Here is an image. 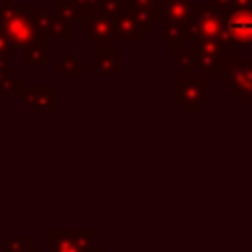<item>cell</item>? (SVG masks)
Returning a JSON list of instances; mask_svg holds the SVG:
<instances>
[{
    "label": "cell",
    "instance_id": "obj_23",
    "mask_svg": "<svg viewBox=\"0 0 252 252\" xmlns=\"http://www.w3.org/2000/svg\"><path fill=\"white\" fill-rule=\"evenodd\" d=\"M209 6L219 12H226V10L234 8V0H209Z\"/></svg>",
    "mask_w": 252,
    "mask_h": 252
},
{
    "label": "cell",
    "instance_id": "obj_4",
    "mask_svg": "<svg viewBox=\"0 0 252 252\" xmlns=\"http://www.w3.org/2000/svg\"><path fill=\"white\" fill-rule=\"evenodd\" d=\"M30 20L41 41L51 43L55 39H65V41L77 39V26L61 20L55 12L49 10L47 4H39V8L30 14Z\"/></svg>",
    "mask_w": 252,
    "mask_h": 252
},
{
    "label": "cell",
    "instance_id": "obj_16",
    "mask_svg": "<svg viewBox=\"0 0 252 252\" xmlns=\"http://www.w3.org/2000/svg\"><path fill=\"white\" fill-rule=\"evenodd\" d=\"M55 14L71 24H83V20L87 18L85 8L81 6L79 0H55Z\"/></svg>",
    "mask_w": 252,
    "mask_h": 252
},
{
    "label": "cell",
    "instance_id": "obj_6",
    "mask_svg": "<svg viewBox=\"0 0 252 252\" xmlns=\"http://www.w3.org/2000/svg\"><path fill=\"white\" fill-rule=\"evenodd\" d=\"M187 30H189V41L191 39H211V37H222V12L211 8V6H197L195 12L187 18Z\"/></svg>",
    "mask_w": 252,
    "mask_h": 252
},
{
    "label": "cell",
    "instance_id": "obj_24",
    "mask_svg": "<svg viewBox=\"0 0 252 252\" xmlns=\"http://www.w3.org/2000/svg\"><path fill=\"white\" fill-rule=\"evenodd\" d=\"M79 2H81V6L85 8V12H87V16H89V14H93V12H98L102 0H79Z\"/></svg>",
    "mask_w": 252,
    "mask_h": 252
},
{
    "label": "cell",
    "instance_id": "obj_11",
    "mask_svg": "<svg viewBox=\"0 0 252 252\" xmlns=\"http://www.w3.org/2000/svg\"><path fill=\"white\" fill-rule=\"evenodd\" d=\"M199 4L193 0H156V14L159 24L185 22Z\"/></svg>",
    "mask_w": 252,
    "mask_h": 252
},
{
    "label": "cell",
    "instance_id": "obj_3",
    "mask_svg": "<svg viewBox=\"0 0 252 252\" xmlns=\"http://www.w3.org/2000/svg\"><path fill=\"white\" fill-rule=\"evenodd\" d=\"M47 252H102L93 228H49Z\"/></svg>",
    "mask_w": 252,
    "mask_h": 252
},
{
    "label": "cell",
    "instance_id": "obj_14",
    "mask_svg": "<svg viewBox=\"0 0 252 252\" xmlns=\"http://www.w3.org/2000/svg\"><path fill=\"white\" fill-rule=\"evenodd\" d=\"M55 75L57 77H83L85 75V59L73 47H67L57 61Z\"/></svg>",
    "mask_w": 252,
    "mask_h": 252
},
{
    "label": "cell",
    "instance_id": "obj_17",
    "mask_svg": "<svg viewBox=\"0 0 252 252\" xmlns=\"http://www.w3.org/2000/svg\"><path fill=\"white\" fill-rule=\"evenodd\" d=\"M132 14V18H134V22H136V26L140 28V30H144V32H154L156 28H158V14H156V6H150V8H142V10H132L130 12Z\"/></svg>",
    "mask_w": 252,
    "mask_h": 252
},
{
    "label": "cell",
    "instance_id": "obj_27",
    "mask_svg": "<svg viewBox=\"0 0 252 252\" xmlns=\"http://www.w3.org/2000/svg\"><path fill=\"white\" fill-rule=\"evenodd\" d=\"M20 252H39V248H37L35 244H32L30 248H26V250H20Z\"/></svg>",
    "mask_w": 252,
    "mask_h": 252
},
{
    "label": "cell",
    "instance_id": "obj_10",
    "mask_svg": "<svg viewBox=\"0 0 252 252\" xmlns=\"http://www.w3.org/2000/svg\"><path fill=\"white\" fill-rule=\"evenodd\" d=\"M83 37L91 43H112V18L93 12L83 20Z\"/></svg>",
    "mask_w": 252,
    "mask_h": 252
},
{
    "label": "cell",
    "instance_id": "obj_8",
    "mask_svg": "<svg viewBox=\"0 0 252 252\" xmlns=\"http://www.w3.org/2000/svg\"><path fill=\"white\" fill-rule=\"evenodd\" d=\"M18 94L30 112H57L55 85H22Z\"/></svg>",
    "mask_w": 252,
    "mask_h": 252
},
{
    "label": "cell",
    "instance_id": "obj_26",
    "mask_svg": "<svg viewBox=\"0 0 252 252\" xmlns=\"http://www.w3.org/2000/svg\"><path fill=\"white\" fill-rule=\"evenodd\" d=\"M234 8H252V0H234Z\"/></svg>",
    "mask_w": 252,
    "mask_h": 252
},
{
    "label": "cell",
    "instance_id": "obj_13",
    "mask_svg": "<svg viewBox=\"0 0 252 252\" xmlns=\"http://www.w3.org/2000/svg\"><path fill=\"white\" fill-rule=\"evenodd\" d=\"M47 41H35L24 49H20V65L22 69H30V67H41L47 69L49 61H47Z\"/></svg>",
    "mask_w": 252,
    "mask_h": 252
},
{
    "label": "cell",
    "instance_id": "obj_9",
    "mask_svg": "<svg viewBox=\"0 0 252 252\" xmlns=\"http://www.w3.org/2000/svg\"><path fill=\"white\" fill-rule=\"evenodd\" d=\"M120 49L112 43H93V75L94 77H118L120 75Z\"/></svg>",
    "mask_w": 252,
    "mask_h": 252
},
{
    "label": "cell",
    "instance_id": "obj_20",
    "mask_svg": "<svg viewBox=\"0 0 252 252\" xmlns=\"http://www.w3.org/2000/svg\"><path fill=\"white\" fill-rule=\"evenodd\" d=\"M98 12H102V14L110 16V18H114V16H118L120 12H124V4H122V0H102Z\"/></svg>",
    "mask_w": 252,
    "mask_h": 252
},
{
    "label": "cell",
    "instance_id": "obj_2",
    "mask_svg": "<svg viewBox=\"0 0 252 252\" xmlns=\"http://www.w3.org/2000/svg\"><path fill=\"white\" fill-rule=\"evenodd\" d=\"M173 102L183 112H199L211 102V79L203 75H177L173 79Z\"/></svg>",
    "mask_w": 252,
    "mask_h": 252
},
{
    "label": "cell",
    "instance_id": "obj_18",
    "mask_svg": "<svg viewBox=\"0 0 252 252\" xmlns=\"http://www.w3.org/2000/svg\"><path fill=\"white\" fill-rule=\"evenodd\" d=\"M33 242L30 236H4L2 238V252H20L30 248Z\"/></svg>",
    "mask_w": 252,
    "mask_h": 252
},
{
    "label": "cell",
    "instance_id": "obj_5",
    "mask_svg": "<svg viewBox=\"0 0 252 252\" xmlns=\"http://www.w3.org/2000/svg\"><path fill=\"white\" fill-rule=\"evenodd\" d=\"M224 39L236 49L252 51V8H230L222 12Z\"/></svg>",
    "mask_w": 252,
    "mask_h": 252
},
{
    "label": "cell",
    "instance_id": "obj_19",
    "mask_svg": "<svg viewBox=\"0 0 252 252\" xmlns=\"http://www.w3.org/2000/svg\"><path fill=\"white\" fill-rule=\"evenodd\" d=\"M22 77L18 75H8L0 79V94H18L22 89Z\"/></svg>",
    "mask_w": 252,
    "mask_h": 252
},
{
    "label": "cell",
    "instance_id": "obj_22",
    "mask_svg": "<svg viewBox=\"0 0 252 252\" xmlns=\"http://www.w3.org/2000/svg\"><path fill=\"white\" fill-rule=\"evenodd\" d=\"M122 4H124L126 12H132V10H142V8L156 6V0H122Z\"/></svg>",
    "mask_w": 252,
    "mask_h": 252
},
{
    "label": "cell",
    "instance_id": "obj_1",
    "mask_svg": "<svg viewBox=\"0 0 252 252\" xmlns=\"http://www.w3.org/2000/svg\"><path fill=\"white\" fill-rule=\"evenodd\" d=\"M32 4H14V0L0 2V32L4 33L12 51L24 49L35 41H39L37 32L30 20Z\"/></svg>",
    "mask_w": 252,
    "mask_h": 252
},
{
    "label": "cell",
    "instance_id": "obj_12",
    "mask_svg": "<svg viewBox=\"0 0 252 252\" xmlns=\"http://www.w3.org/2000/svg\"><path fill=\"white\" fill-rule=\"evenodd\" d=\"M148 32L140 30L130 12H120L112 18V41H146Z\"/></svg>",
    "mask_w": 252,
    "mask_h": 252
},
{
    "label": "cell",
    "instance_id": "obj_7",
    "mask_svg": "<svg viewBox=\"0 0 252 252\" xmlns=\"http://www.w3.org/2000/svg\"><path fill=\"white\" fill-rule=\"evenodd\" d=\"M217 85L224 87L228 94L236 96L252 87V57H234L220 77L217 79Z\"/></svg>",
    "mask_w": 252,
    "mask_h": 252
},
{
    "label": "cell",
    "instance_id": "obj_21",
    "mask_svg": "<svg viewBox=\"0 0 252 252\" xmlns=\"http://www.w3.org/2000/svg\"><path fill=\"white\" fill-rule=\"evenodd\" d=\"M14 75V55L12 51H6L0 55V79Z\"/></svg>",
    "mask_w": 252,
    "mask_h": 252
},
{
    "label": "cell",
    "instance_id": "obj_15",
    "mask_svg": "<svg viewBox=\"0 0 252 252\" xmlns=\"http://www.w3.org/2000/svg\"><path fill=\"white\" fill-rule=\"evenodd\" d=\"M189 41V30H187V20L185 22H171L163 24V47L169 51L181 49Z\"/></svg>",
    "mask_w": 252,
    "mask_h": 252
},
{
    "label": "cell",
    "instance_id": "obj_25",
    "mask_svg": "<svg viewBox=\"0 0 252 252\" xmlns=\"http://www.w3.org/2000/svg\"><path fill=\"white\" fill-rule=\"evenodd\" d=\"M6 51H12V49H10V45H8L6 37H4V33L0 32V55H2V53H6Z\"/></svg>",
    "mask_w": 252,
    "mask_h": 252
}]
</instances>
